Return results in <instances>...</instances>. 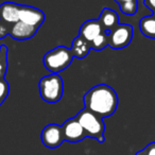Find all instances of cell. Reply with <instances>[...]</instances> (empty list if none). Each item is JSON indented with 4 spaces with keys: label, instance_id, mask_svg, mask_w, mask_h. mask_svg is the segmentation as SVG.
Segmentation results:
<instances>
[{
    "label": "cell",
    "instance_id": "obj_20",
    "mask_svg": "<svg viewBox=\"0 0 155 155\" xmlns=\"http://www.w3.org/2000/svg\"><path fill=\"white\" fill-rule=\"evenodd\" d=\"M10 33V26L3 22L2 20H0V39L5 38L9 35Z\"/></svg>",
    "mask_w": 155,
    "mask_h": 155
},
{
    "label": "cell",
    "instance_id": "obj_19",
    "mask_svg": "<svg viewBox=\"0 0 155 155\" xmlns=\"http://www.w3.org/2000/svg\"><path fill=\"white\" fill-rule=\"evenodd\" d=\"M136 155H155V141L149 143L144 149L136 153Z\"/></svg>",
    "mask_w": 155,
    "mask_h": 155
},
{
    "label": "cell",
    "instance_id": "obj_6",
    "mask_svg": "<svg viewBox=\"0 0 155 155\" xmlns=\"http://www.w3.org/2000/svg\"><path fill=\"white\" fill-rule=\"evenodd\" d=\"M63 137L66 141L69 142H79L87 137L86 132L84 131L83 127L81 125L80 121L78 120L77 116L68 119L65 121L62 125Z\"/></svg>",
    "mask_w": 155,
    "mask_h": 155
},
{
    "label": "cell",
    "instance_id": "obj_16",
    "mask_svg": "<svg viewBox=\"0 0 155 155\" xmlns=\"http://www.w3.org/2000/svg\"><path fill=\"white\" fill-rule=\"evenodd\" d=\"M9 48L7 46H0V80L5 79L9 68V61H8Z\"/></svg>",
    "mask_w": 155,
    "mask_h": 155
},
{
    "label": "cell",
    "instance_id": "obj_17",
    "mask_svg": "<svg viewBox=\"0 0 155 155\" xmlns=\"http://www.w3.org/2000/svg\"><path fill=\"white\" fill-rule=\"evenodd\" d=\"M107 46H108V35L107 32H105V31L98 35L91 43V48L93 50H96V51H101V50H103Z\"/></svg>",
    "mask_w": 155,
    "mask_h": 155
},
{
    "label": "cell",
    "instance_id": "obj_4",
    "mask_svg": "<svg viewBox=\"0 0 155 155\" xmlns=\"http://www.w3.org/2000/svg\"><path fill=\"white\" fill-rule=\"evenodd\" d=\"M77 118L80 121L84 131L86 132L87 137L95 138L99 142L104 141V139H105V137H104L105 124H104L103 119L85 107L81 112H79V114L77 115Z\"/></svg>",
    "mask_w": 155,
    "mask_h": 155
},
{
    "label": "cell",
    "instance_id": "obj_15",
    "mask_svg": "<svg viewBox=\"0 0 155 155\" xmlns=\"http://www.w3.org/2000/svg\"><path fill=\"white\" fill-rule=\"evenodd\" d=\"M119 5L120 11L125 15H134L138 10L137 0H115Z\"/></svg>",
    "mask_w": 155,
    "mask_h": 155
},
{
    "label": "cell",
    "instance_id": "obj_18",
    "mask_svg": "<svg viewBox=\"0 0 155 155\" xmlns=\"http://www.w3.org/2000/svg\"><path fill=\"white\" fill-rule=\"evenodd\" d=\"M10 94V84L5 79L0 80V105L5 101Z\"/></svg>",
    "mask_w": 155,
    "mask_h": 155
},
{
    "label": "cell",
    "instance_id": "obj_21",
    "mask_svg": "<svg viewBox=\"0 0 155 155\" xmlns=\"http://www.w3.org/2000/svg\"><path fill=\"white\" fill-rule=\"evenodd\" d=\"M143 3L148 9L155 13V0H143Z\"/></svg>",
    "mask_w": 155,
    "mask_h": 155
},
{
    "label": "cell",
    "instance_id": "obj_1",
    "mask_svg": "<svg viewBox=\"0 0 155 155\" xmlns=\"http://www.w3.org/2000/svg\"><path fill=\"white\" fill-rule=\"evenodd\" d=\"M83 102L85 108L103 119L116 112L119 99L113 87L106 84H98L85 94Z\"/></svg>",
    "mask_w": 155,
    "mask_h": 155
},
{
    "label": "cell",
    "instance_id": "obj_11",
    "mask_svg": "<svg viewBox=\"0 0 155 155\" xmlns=\"http://www.w3.org/2000/svg\"><path fill=\"white\" fill-rule=\"evenodd\" d=\"M102 32H104V30L99 20L89 19V20H86V21L81 26L79 35H80L82 38H84L85 41H88V43H91V41H93L98 35L101 34Z\"/></svg>",
    "mask_w": 155,
    "mask_h": 155
},
{
    "label": "cell",
    "instance_id": "obj_8",
    "mask_svg": "<svg viewBox=\"0 0 155 155\" xmlns=\"http://www.w3.org/2000/svg\"><path fill=\"white\" fill-rule=\"evenodd\" d=\"M46 19L45 13L32 5H20L19 20L29 26L39 28Z\"/></svg>",
    "mask_w": 155,
    "mask_h": 155
},
{
    "label": "cell",
    "instance_id": "obj_22",
    "mask_svg": "<svg viewBox=\"0 0 155 155\" xmlns=\"http://www.w3.org/2000/svg\"><path fill=\"white\" fill-rule=\"evenodd\" d=\"M154 16H155V13H154Z\"/></svg>",
    "mask_w": 155,
    "mask_h": 155
},
{
    "label": "cell",
    "instance_id": "obj_12",
    "mask_svg": "<svg viewBox=\"0 0 155 155\" xmlns=\"http://www.w3.org/2000/svg\"><path fill=\"white\" fill-rule=\"evenodd\" d=\"M98 20L103 27V30L105 32H108L119 24V16L114 10L110 9V8H104Z\"/></svg>",
    "mask_w": 155,
    "mask_h": 155
},
{
    "label": "cell",
    "instance_id": "obj_9",
    "mask_svg": "<svg viewBox=\"0 0 155 155\" xmlns=\"http://www.w3.org/2000/svg\"><path fill=\"white\" fill-rule=\"evenodd\" d=\"M38 29L39 28L29 26V25L25 24V22L19 20V21L10 26L9 35L12 38L17 39V41H27V39H30L33 36H35Z\"/></svg>",
    "mask_w": 155,
    "mask_h": 155
},
{
    "label": "cell",
    "instance_id": "obj_3",
    "mask_svg": "<svg viewBox=\"0 0 155 155\" xmlns=\"http://www.w3.org/2000/svg\"><path fill=\"white\" fill-rule=\"evenodd\" d=\"M73 60L70 48L58 46L44 55L43 63L45 68L51 73H60L69 67Z\"/></svg>",
    "mask_w": 155,
    "mask_h": 155
},
{
    "label": "cell",
    "instance_id": "obj_7",
    "mask_svg": "<svg viewBox=\"0 0 155 155\" xmlns=\"http://www.w3.org/2000/svg\"><path fill=\"white\" fill-rule=\"evenodd\" d=\"M43 144L48 149H56L65 141L62 133V127L56 123L46 125L41 133Z\"/></svg>",
    "mask_w": 155,
    "mask_h": 155
},
{
    "label": "cell",
    "instance_id": "obj_10",
    "mask_svg": "<svg viewBox=\"0 0 155 155\" xmlns=\"http://www.w3.org/2000/svg\"><path fill=\"white\" fill-rule=\"evenodd\" d=\"M20 5L14 2H3L0 5V20L7 25L15 24L19 21Z\"/></svg>",
    "mask_w": 155,
    "mask_h": 155
},
{
    "label": "cell",
    "instance_id": "obj_13",
    "mask_svg": "<svg viewBox=\"0 0 155 155\" xmlns=\"http://www.w3.org/2000/svg\"><path fill=\"white\" fill-rule=\"evenodd\" d=\"M91 43H88L87 41H85L84 38L79 35L72 41L71 44V53H72L73 58H84L88 55L89 51H91Z\"/></svg>",
    "mask_w": 155,
    "mask_h": 155
},
{
    "label": "cell",
    "instance_id": "obj_2",
    "mask_svg": "<svg viewBox=\"0 0 155 155\" xmlns=\"http://www.w3.org/2000/svg\"><path fill=\"white\" fill-rule=\"evenodd\" d=\"M41 98L47 103H58L64 94V82L58 73H50L41 78L38 82Z\"/></svg>",
    "mask_w": 155,
    "mask_h": 155
},
{
    "label": "cell",
    "instance_id": "obj_14",
    "mask_svg": "<svg viewBox=\"0 0 155 155\" xmlns=\"http://www.w3.org/2000/svg\"><path fill=\"white\" fill-rule=\"evenodd\" d=\"M139 29L142 35L155 39V16H144L139 21Z\"/></svg>",
    "mask_w": 155,
    "mask_h": 155
},
{
    "label": "cell",
    "instance_id": "obj_5",
    "mask_svg": "<svg viewBox=\"0 0 155 155\" xmlns=\"http://www.w3.org/2000/svg\"><path fill=\"white\" fill-rule=\"evenodd\" d=\"M108 46L113 49H123L133 39V27L127 24H118L107 32Z\"/></svg>",
    "mask_w": 155,
    "mask_h": 155
}]
</instances>
